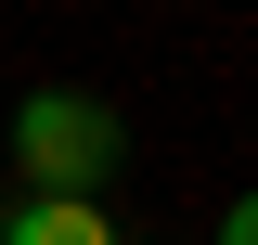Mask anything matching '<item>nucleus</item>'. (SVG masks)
I'll list each match as a JSON object with an SVG mask.
<instances>
[{
	"label": "nucleus",
	"instance_id": "f03ea898",
	"mask_svg": "<svg viewBox=\"0 0 258 245\" xmlns=\"http://www.w3.org/2000/svg\"><path fill=\"white\" fill-rule=\"evenodd\" d=\"M0 245H116L103 207H52V194H13L0 207Z\"/></svg>",
	"mask_w": 258,
	"mask_h": 245
},
{
	"label": "nucleus",
	"instance_id": "7ed1b4c3",
	"mask_svg": "<svg viewBox=\"0 0 258 245\" xmlns=\"http://www.w3.org/2000/svg\"><path fill=\"white\" fill-rule=\"evenodd\" d=\"M220 245H258V194H232V207H220Z\"/></svg>",
	"mask_w": 258,
	"mask_h": 245
},
{
	"label": "nucleus",
	"instance_id": "f257e3e1",
	"mask_svg": "<svg viewBox=\"0 0 258 245\" xmlns=\"http://www.w3.org/2000/svg\"><path fill=\"white\" fill-rule=\"evenodd\" d=\"M116 155H129L116 103H91V91H26L13 103V181L52 194V207H103Z\"/></svg>",
	"mask_w": 258,
	"mask_h": 245
}]
</instances>
